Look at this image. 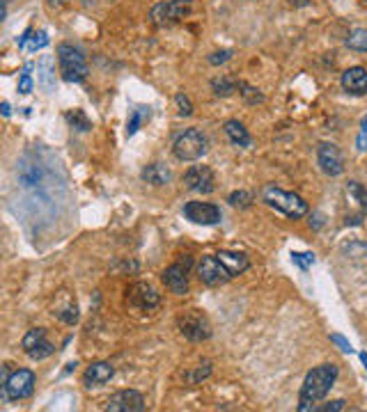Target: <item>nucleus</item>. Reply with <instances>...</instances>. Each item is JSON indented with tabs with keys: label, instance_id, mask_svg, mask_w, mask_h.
<instances>
[{
	"label": "nucleus",
	"instance_id": "1",
	"mask_svg": "<svg viewBox=\"0 0 367 412\" xmlns=\"http://www.w3.org/2000/svg\"><path fill=\"white\" fill-rule=\"evenodd\" d=\"M340 376L337 364H322V367H315L308 371L305 380L301 385V394H298V412H308L315 410L319 401H324L326 394L333 389Z\"/></svg>",
	"mask_w": 367,
	"mask_h": 412
},
{
	"label": "nucleus",
	"instance_id": "2",
	"mask_svg": "<svg viewBox=\"0 0 367 412\" xmlns=\"http://www.w3.org/2000/svg\"><path fill=\"white\" fill-rule=\"evenodd\" d=\"M262 199L271 206V209L280 211L282 216H287L291 220H298V218L308 216V211H310L308 202H305L301 195H296V192H287V190L278 188V185H274V183L264 185Z\"/></svg>",
	"mask_w": 367,
	"mask_h": 412
},
{
	"label": "nucleus",
	"instance_id": "3",
	"mask_svg": "<svg viewBox=\"0 0 367 412\" xmlns=\"http://www.w3.org/2000/svg\"><path fill=\"white\" fill-rule=\"evenodd\" d=\"M58 65L60 73H63V78L67 82H83L87 78V71H90L85 53L78 46L69 44V41L58 44Z\"/></svg>",
	"mask_w": 367,
	"mask_h": 412
},
{
	"label": "nucleus",
	"instance_id": "4",
	"mask_svg": "<svg viewBox=\"0 0 367 412\" xmlns=\"http://www.w3.org/2000/svg\"><path fill=\"white\" fill-rule=\"evenodd\" d=\"M207 151H209V140H207V135L202 133L200 128L181 130V133L177 135L175 142H173L175 158H177V161H184V163L200 161Z\"/></svg>",
	"mask_w": 367,
	"mask_h": 412
},
{
	"label": "nucleus",
	"instance_id": "5",
	"mask_svg": "<svg viewBox=\"0 0 367 412\" xmlns=\"http://www.w3.org/2000/svg\"><path fill=\"white\" fill-rule=\"evenodd\" d=\"M35 385H37V376L35 371L30 369H16L3 380V403H10V401H23V398L32 396L35 391Z\"/></svg>",
	"mask_w": 367,
	"mask_h": 412
},
{
	"label": "nucleus",
	"instance_id": "6",
	"mask_svg": "<svg viewBox=\"0 0 367 412\" xmlns=\"http://www.w3.org/2000/svg\"><path fill=\"white\" fill-rule=\"evenodd\" d=\"M191 7H193L191 0H163V3H156L149 10V19H152L154 25H170L181 21L184 16H188Z\"/></svg>",
	"mask_w": 367,
	"mask_h": 412
},
{
	"label": "nucleus",
	"instance_id": "7",
	"mask_svg": "<svg viewBox=\"0 0 367 412\" xmlns=\"http://www.w3.org/2000/svg\"><path fill=\"white\" fill-rule=\"evenodd\" d=\"M177 325H179V332L186 336L188 341H207L209 336H212V323H209L207 316L198 312V309H191V312L179 316Z\"/></svg>",
	"mask_w": 367,
	"mask_h": 412
},
{
	"label": "nucleus",
	"instance_id": "8",
	"mask_svg": "<svg viewBox=\"0 0 367 412\" xmlns=\"http://www.w3.org/2000/svg\"><path fill=\"white\" fill-rule=\"evenodd\" d=\"M21 348L23 353L30 357V360H46V357H51L56 353V346L49 341V336H46V330L44 328H32L28 332L23 334L21 339Z\"/></svg>",
	"mask_w": 367,
	"mask_h": 412
},
{
	"label": "nucleus",
	"instance_id": "9",
	"mask_svg": "<svg viewBox=\"0 0 367 412\" xmlns=\"http://www.w3.org/2000/svg\"><path fill=\"white\" fill-rule=\"evenodd\" d=\"M198 277L202 284H207V286H221L232 279V275H230L227 268L221 264V259L216 257V254H207V257H202V261L198 264Z\"/></svg>",
	"mask_w": 367,
	"mask_h": 412
},
{
	"label": "nucleus",
	"instance_id": "10",
	"mask_svg": "<svg viewBox=\"0 0 367 412\" xmlns=\"http://www.w3.org/2000/svg\"><path fill=\"white\" fill-rule=\"evenodd\" d=\"M184 218L191 220L195 225H219L223 220V211L221 206L209 204V202H188L184 204Z\"/></svg>",
	"mask_w": 367,
	"mask_h": 412
},
{
	"label": "nucleus",
	"instance_id": "11",
	"mask_svg": "<svg viewBox=\"0 0 367 412\" xmlns=\"http://www.w3.org/2000/svg\"><path fill=\"white\" fill-rule=\"evenodd\" d=\"M317 163L322 168L324 174L329 176H340L344 172V156L340 151L337 144L333 142H322L317 149Z\"/></svg>",
	"mask_w": 367,
	"mask_h": 412
},
{
	"label": "nucleus",
	"instance_id": "12",
	"mask_svg": "<svg viewBox=\"0 0 367 412\" xmlns=\"http://www.w3.org/2000/svg\"><path fill=\"white\" fill-rule=\"evenodd\" d=\"M184 185L193 192H202V195H209V192L216 190V179L214 172L207 168V165H193L188 168V172L184 174Z\"/></svg>",
	"mask_w": 367,
	"mask_h": 412
},
{
	"label": "nucleus",
	"instance_id": "13",
	"mask_svg": "<svg viewBox=\"0 0 367 412\" xmlns=\"http://www.w3.org/2000/svg\"><path fill=\"white\" fill-rule=\"evenodd\" d=\"M188 266H191V259H186L184 264L177 261V264L168 266L166 271H163L161 279H163V284L170 288V293H175V295L188 293Z\"/></svg>",
	"mask_w": 367,
	"mask_h": 412
},
{
	"label": "nucleus",
	"instance_id": "14",
	"mask_svg": "<svg viewBox=\"0 0 367 412\" xmlns=\"http://www.w3.org/2000/svg\"><path fill=\"white\" fill-rule=\"evenodd\" d=\"M108 412H142L145 410V398L135 389H122L108 398L106 403Z\"/></svg>",
	"mask_w": 367,
	"mask_h": 412
},
{
	"label": "nucleus",
	"instance_id": "15",
	"mask_svg": "<svg viewBox=\"0 0 367 412\" xmlns=\"http://www.w3.org/2000/svg\"><path fill=\"white\" fill-rule=\"evenodd\" d=\"M342 89L346 94L363 96L367 94V69L365 67H349L342 73Z\"/></svg>",
	"mask_w": 367,
	"mask_h": 412
},
{
	"label": "nucleus",
	"instance_id": "16",
	"mask_svg": "<svg viewBox=\"0 0 367 412\" xmlns=\"http://www.w3.org/2000/svg\"><path fill=\"white\" fill-rule=\"evenodd\" d=\"M129 300H131V305L140 307V309H154L159 307V293L154 291V286L145 284V282H138V284H133L129 288Z\"/></svg>",
	"mask_w": 367,
	"mask_h": 412
},
{
	"label": "nucleus",
	"instance_id": "17",
	"mask_svg": "<svg viewBox=\"0 0 367 412\" xmlns=\"http://www.w3.org/2000/svg\"><path fill=\"white\" fill-rule=\"evenodd\" d=\"M113 376H115V369L111 362H94L85 369L83 382L85 387H99V385H106Z\"/></svg>",
	"mask_w": 367,
	"mask_h": 412
},
{
	"label": "nucleus",
	"instance_id": "18",
	"mask_svg": "<svg viewBox=\"0 0 367 412\" xmlns=\"http://www.w3.org/2000/svg\"><path fill=\"white\" fill-rule=\"evenodd\" d=\"M216 257L221 259V264L227 268L230 271V275L232 277H236V275H241V273H246L248 268H250V261H248V257L243 252H232V250H221Z\"/></svg>",
	"mask_w": 367,
	"mask_h": 412
},
{
	"label": "nucleus",
	"instance_id": "19",
	"mask_svg": "<svg viewBox=\"0 0 367 412\" xmlns=\"http://www.w3.org/2000/svg\"><path fill=\"white\" fill-rule=\"evenodd\" d=\"M37 82L42 85L44 92H53L56 89V60L51 55H44L37 65Z\"/></svg>",
	"mask_w": 367,
	"mask_h": 412
},
{
	"label": "nucleus",
	"instance_id": "20",
	"mask_svg": "<svg viewBox=\"0 0 367 412\" xmlns=\"http://www.w3.org/2000/svg\"><path fill=\"white\" fill-rule=\"evenodd\" d=\"M19 48L21 51H28V53H35V51H42V48H46L49 46V34H46L44 30H39V32H35L32 27H28L21 37H19Z\"/></svg>",
	"mask_w": 367,
	"mask_h": 412
},
{
	"label": "nucleus",
	"instance_id": "21",
	"mask_svg": "<svg viewBox=\"0 0 367 412\" xmlns=\"http://www.w3.org/2000/svg\"><path fill=\"white\" fill-rule=\"evenodd\" d=\"M344 192H346V202H351V206H356L360 218H363L367 213V188H363L358 181H349Z\"/></svg>",
	"mask_w": 367,
	"mask_h": 412
},
{
	"label": "nucleus",
	"instance_id": "22",
	"mask_svg": "<svg viewBox=\"0 0 367 412\" xmlns=\"http://www.w3.org/2000/svg\"><path fill=\"white\" fill-rule=\"evenodd\" d=\"M225 135L230 137V142L236 144V147H250V144H253L246 126H243L241 122H236V119L225 122Z\"/></svg>",
	"mask_w": 367,
	"mask_h": 412
},
{
	"label": "nucleus",
	"instance_id": "23",
	"mask_svg": "<svg viewBox=\"0 0 367 412\" xmlns=\"http://www.w3.org/2000/svg\"><path fill=\"white\" fill-rule=\"evenodd\" d=\"M152 119V108L149 106H135L131 110V115H129V122H126V137H133L138 133V128L142 124H147Z\"/></svg>",
	"mask_w": 367,
	"mask_h": 412
},
{
	"label": "nucleus",
	"instance_id": "24",
	"mask_svg": "<svg viewBox=\"0 0 367 412\" xmlns=\"http://www.w3.org/2000/svg\"><path fill=\"white\" fill-rule=\"evenodd\" d=\"M142 181H147V183H152V185H163V183H168L170 179H173V174H170V170L166 168L163 163H152V165H147L145 170H142Z\"/></svg>",
	"mask_w": 367,
	"mask_h": 412
},
{
	"label": "nucleus",
	"instance_id": "25",
	"mask_svg": "<svg viewBox=\"0 0 367 412\" xmlns=\"http://www.w3.org/2000/svg\"><path fill=\"white\" fill-rule=\"evenodd\" d=\"M212 89L216 96H232L239 89V80L232 78V76H219V78L212 80Z\"/></svg>",
	"mask_w": 367,
	"mask_h": 412
},
{
	"label": "nucleus",
	"instance_id": "26",
	"mask_svg": "<svg viewBox=\"0 0 367 412\" xmlns=\"http://www.w3.org/2000/svg\"><path fill=\"white\" fill-rule=\"evenodd\" d=\"M346 48L358 53H367V27H353L346 34Z\"/></svg>",
	"mask_w": 367,
	"mask_h": 412
},
{
	"label": "nucleus",
	"instance_id": "27",
	"mask_svg": "<svg viewBox=\"0 0 367 412\" xmlns=\"http://www.w3.org/2000/svg\"><path fill=\"white\" fill-rule=\"evenodd\" d=\"M239 89H241V96L246 99V103H250V106H257V103L264 101V94H260V89L248 85V82L239 80Z\"/></svg>",
	"mask_w": 367,
	"mask_h": 412
},
{
	"label": "nucleus",
	"instance_id": "28",
	"mask_svg": "<svg viewBox=\"0 0 367 412\" xmlns=\"http://www.w3.org/2000/svg\"><path fill=\"white\" fill-rule=\"evenodd\" d=\"M227 202L232 206H239V209H246V206H250V202H253V195L246 190H234L232 195L227 197Z\"/></svg>",
	"mask_w": 367,
	"mask_h": 412
},
{
	"label": "nucleus",
	"instance_id": "29",
	"mask_svg": "<svg viewBox=\"0 0 367 412\" xmlns=\"http://www.w3.org/2000/svg\"><path fill=\"white\" fill-rule=\"evenodd\" d=\"M291 261H294L301 271H308V268L315 264V254L312 252H291Z\"/></svg>",
	"mask_w": 367,
	"mask_h": 412
},
{
	"label": "nucleus",
	"instance_id": "30",
	"mask_svg": "<svg viewBox=\"0 0 367 412\" xmlns=\"http://www.w3.org/2000/svg\"><path fill=\"white\" fill-rule=\"evenodd\" d=\"M175 103L179 106V115L181 117H191L193 115V103H191V99H188V96L184 94V92H177L175 94Z\"/></svg>",
	"mask_w": 367,
	"mask_h": 412
},
{
	"label": "nucleus",
	"instance_id": "31",
	"mask_svg": "<svg viewBox=\"0 0 367 412\" xmlns=\"http://www.w3.org/2000/svg\"><path fill=\"white\" fill-rule=\"evenodd\" d=\"M58 316L60 321H65L67 325H74V323L78 321V307L76 305H69V307H65L63 312H53Z\"/></svg>",
	"mask_w": 367,
	"mask_h": 412
},
{
	"label": "nucleus",
	"instance_id": "32",
	"mask_svg": "<svg viewBox=\"0 0 367 412\" xmlns=\"http://www.w3.org/2000/svg\"><path fill=\"white\" fill-rule=\"evenodd\" d=\"M30 69H32V65H28L23 69V73H21V78H19V92L21 94H30L32 92V76H30Z\"/></svg>",
	"mask_w": 367,
	"mask_h": 412
},
{
	"label": "nucleus",
	"instance_id": "33",
	"mask_svg": "<svg viewBox=\"0 0 367 412\" xmlns=\"http://www.w3.org/2000/svg\"><path fill=\"white\" fill-rule=\"evenodd\" d=\"M67 119H69L78 130H87V128H90V122H87V117L83 115V110H74V113L67 115Z\"/></svg>",
	"mask_w": 367,
	"mask_h": 412
},
{
	"label": "nucleus",
	"instance_id": "34",
	"mask_svg": "<svg viewBox=\"0 0 367 412\" xmlns=\"http://www.w3.org/2000/svg\"><path fill=\"white\" fill-rule=\"evenodd\" d=\"M232 51L230 48H225V51H216V53H212L209 55V65H214V67H219V65H223V62H227V60H232Z\"/></svg>",
	"mask_w": 367,
	"mask_h": 412
},
{
	"label": "nucleus",
	"instance_id": "35",
	"mask_svg": "<svg viewBox=\"0 0 367 412\" xmlns=\"http://www.w3.org/2000/svg\"><path fill=\"white\" fill-rule=\"evenodd\" d=\"M346 408V401H342V398H337V401H331V403H326V405H322V408H315L317 412H340V410H344Z\"/></svg>",
	"mask_w": 367,
	"mask_h": 412
},
{
	"label": "nucleus",
	"instance_id": "36",
	"mask_svg": "<svg viewBox=\"0 0 367 412\" xmlns=\"http://www.w3.org/2000/svg\"><path fill=\"white\" fill-rule=\"evenodd\" d=\"M356 144H358V151H365L367 149V115H365L363 124H360V133H358Z\"/></svg>",
	"mask_w": 367,
	"mask_h": 412
},
{
	"label": "nucleus",
	"instance_id": "37",
	"mask_svg": "<svg viewBox=\"0 0 367 412\" xmlns=\"http://www.w3.org/2000/svg\"><path fill=\"white\" fill-rule=\"evenodd\" d=\"M331 341H333V343H337V346H340V348H342V350H344V353H353V348H351V343H349V341H346V339H344V336H342V334H331Z\"/></svg>",
	"mask_w": 367,
	"mask_h": 412
},
{
	"label": "nucleus",
	"instance_id": "38",
	"mask_svg": "<svg viewBox=\"0 0 367 412\" xmlns=\"http://www.w3.org/2000/svg\"><path fill=\"white\" fill-rule=\"evenodd\" d=\"M69 3H71V0H46V5H49L51 10H60V7H65Z\"/></svg>",
	"mask_w": 367,
	"mask_h": 412
},
{
	"label": "nucleus",
	"instance_id": "39",
	"mask_svg": "<svg viewBox=\"0 0 367 412\" xmlns=\"http://www.w3.org/2000/svg\"><path fill=\"white\" fill-rule=\"evenodd\" d=\"M312 0H289V5L291 7H305V5H310Z\"/></svg>",
	"mask_w": 367,
	"mask_h": 412
},
{
	"label": "nucleus",
	"instance_id": "40",
	"mask_svg": "<svg viewBox=\"0 0 367 412\" xmlns=\"http://www.w3.org/2000/svg\"><path fill=\"white\" fill-rule=\"evenodd\" d=\"M0 108H3V117H10V115H12V110H10V103H8V101H3V106H0Z\"/></svg>",
	"mask_w": 367,
	"mask_h": 412
},
{
	"label": "nucleus",
	"instance_id": "41",
	"mask_svg": "<svg viewBox=\"0 0 367 412\" xmlns=\"http://www.w3.org/2000/svg\"><path fill=\"white\" fill-rule=\"evenodd\" d=\"M360 360H363V364H365V369H367V353H360Z\"/></svg>",
	"mask_w": 367,
	"mask_h": 412
},
{
	"label": "nucleus",
	"instance_id": "42",
	"mask_svg": "<svg viewBox=\"0 0 367 412\" xmlns=\"http://www.w3.org/2000/svg\"><path fill=\"white\" fill-rule=\"evenodd\" d=\"M8 3H10V0H8Z\"/></svg>",
	"mask_w": 367,
	"mask_h": 412
}]
</instances>
